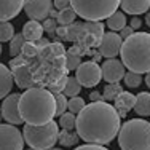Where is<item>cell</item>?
Instances as JSON below:
<instances>
[{"label": "cell", "instance_id": "obj_15", "mask_svg": "<svg viewBox=\"0 0 150 150\" xmlns=\"http://www.w3.org/2000/svg\"><path fill=\"white\" fill-rule=\"evenodd\" d=\"M43 24L38 23V21H27L23 26V32L21 34L24 35L26 42H32V43H37V42L42 40V35H43Z\"/></svg>", "mask_w": 150, "mask_h": 150}, {"label": "cell", "instance_id": "obj_6", "mask_svg": "<svg viewBox=\"0 0 150 150\" xmlns=\"http://www.w3.org/2000/svg\"><path fill=\"white\" fill-rule=\"evenodd\" d=\"M59 123L54 120L46 125L40 126H32V125H24L23 136L24 141L27 142L30 149L34 150H51L53 145L59 142Z\"/></svg>", "mask_w": 150, "mask_h": 150}, {"label": "cell", "instance_id": "obj_4", "mask_svg": "<svg viewBox=\"0 0 150 150\" xmlns=\"http://www.w3.org/2000/svg\"><path fill=\"white\" fill-rule=\"evenodd\" d=\"M121 150H150V123L142 118L128 120L118 134Z\"/></svg>", "mask_w": 150, "mask_h": 150}, {"label": "cell", "instance_id": "obj_25", "mask_svg": "<svg viewBox=\"0 0 150 150\" xmlns=\"http://www.w3.org/2000/svg\"><path fill=\"white\" fill-rule=\"evenodd\" d=\"M78 134L77 133H74V131H66V129H62L59 133V144L61 145H64V147H72V145L77 144V141H78Z\"/></svg>", "mask_w": 150, "mask_h": 150}, {"label": "cell", "instance_id": "obj_1", "mask_svg": "<svg viewBox=\"0 0 150 150\" xmlns=\"http://www.w3.org/2000/svg\"><path fill=\"white\" fill-rule=\"evenodd\" d=\"M121 118L113 105L105 101L86 104L77 117L75 133L81 141L94 145H107L120 134Z\"/></svg>", "mask_w": 150, "mask_h": 150}, {"label": "cell", "instance_id": "obj_26", "mask_svg": "<svg viewBox=\"0 0 150 150\" xmlns=\"http://www.w3.org/2000/svg\"><path fill=\"white\" fill-rule=\"evenodd\" d=\"M59 126L66 131H74L77 126V117L70 112H66L62 117H59Z\"/></svg>", "mask_w": 150, "mask_h": 150}, {"label": "cell", "instance_id": "obj_2", "mask_svg": "<svg viewBox=\"0 0 150 150\" xmlns=\"http://www.w3.org/2000/svg\"><path fill=\"white\" fill-rule=\"evenodd\" d=\"M19 112L26 125L40 126V125L50 123L56 117L54 94L43 86L29 88L21 93Z\"/></svg>", "mask_w": 150, "mask_h": 150}, {"label": "cell", "instance_id": "obj_7", "mask_svg": "<svg viewBox=\"0 0 150 150\" xmlns=\"http://www.w3.org/2000/svg\"><path fill=\"white\" fill-rule=\"evenodd\" d=\"M75 78L83 88H94L102 80V69L94 61H86L75 70Z\"/></svg>", "mask_w": 150, "mask_h": 150}, {"label": "cell", "instance_id": "obj_34", "mask_svg": "<svg viewBox=\"0 0 150 150\" xmlns=\"http://www.w3.org/2000/svg\"><path fill=\"white\" fill-rule=\"evenodd\" d=\"M81 56H77V54H70L67 53L66 54V66H67V70H77L80 67L81 61H80Z\"/></svg>", "mask_w": 150, "mask_h": 150}, {"label": "cell", "instance_id": "obj_32", "mask_svg": "<svg viewBox=\"0 0 150 150\" xmlns=\"http://www.w3.org/2000/svg\"><path fill=\"white\" fill-rule=\"evenodd\" d=\"M85 107H86V104H85V99L80 98V96L69 99V112L74 113V115H78V113H80Z\"/></svg>", "mask_w": 150, "mask_h": 150}, {"label": "cell", "instance_id": "obj_43", "mask_svg": "<svg viewBox=\"0 0 150 150\" xmlns=\"http://www.w3.org/2000/svg\"><path fill=\"white\" fill-rule=\"evenodd\" d=\"M145 23H147V26L150 27V16H147V18H145Z\"/></svg>", "mask_w": 150, "mask_h": 150}, {"label": "cell", "instance_id": "obj_8", "mask_svg": "<svg viewBox=\"0 0 150 150\" xmlns=\"http://www.w3.org/2000/svg\"><path fill=\"white\" fill-rule=\"evenodd\" d=\"M24 136L13 125H0V150H23Z\"/></svg>", "mask_w": 150, "mask_h": 150}, {"label": "cell", "instance_id": "obj_18", "mask_svg": "<svg viewBox=\"0 0 150 150\" xmlns=\"http://www.w3.org/2000/svg\"><path fill=\"white\" fill-rule=\"evenodd\" d=\"M13 81H15V78H13L11 69H8L6 66H3L0 62V99L10 96V91L13 88Z\"/></svg>", "mask_w": 150, "mask_h": 150}, {"label": "cell", "instance_id": "obj_40", "mask_svg": "<svg viewBox=\"0 0 150 150\" xmlns=\"http://www.w3.org/2000/svg\"><path fill=\"white\" fill-rule=\"evenodd\" d=\"M129 26H131V27H133V29H134V30H137V29H141V27H142V21H141V19H139V18H137V16H134V18H133V19H131V21H129Z\"/></svg>", "mask_w": 150, "mask_h": 150}, {"label": "cell", "instance_id": "obj_36", "mask_svg": "<svg viewBox=\"0 0 150 150\" xmlns=\"http://www.w3.org/2000/svg\"><path fill=\"white\" fill-rule=\"evenodd\" d=\"M51 51H53V56H54V58H64V56L67 54L66 50H64V46L61 45L59 42L51 43Z\"/></svg>", "mask_w": 150, "mask_h": 150}, {"label": "cell", "instance_id": "obj_29", "mask_svg": "<svg viewBox=\"0 0 150 150\" xmlns=\"http://www.w3.org/2000/svg\"><path fill=\"white\" fill-rule=\"evenodd\" d=\"M15 29L10 23H0V43L3 42H11L15 37Z\"/></svg>", "mask_w": 150, "mask_h": 150}, {"label": "cell", "instance_id": "obj_46", "mask_svg": "<svg viewBox=\"0 0 150 150\" xmlns=\"http://www.w3.org/2000/svg\"><path fill=\"white\" fill-rule=\"evenodd\" d=\"M51 150H62V149H51Z\"/></svg>", "mask_w": 150, "mask_h": 150}, {"label": "cell", "instance_id": "obj_23", "mask_svg": "<svg viewBox=\"0 0 150 150\" xmlns=\"http://www.w3.org/2000/svg\"><path fill=\"white\" fill-rule=\"evenodd\" d=\"M24 45H26V38H24V35L23 34H16L15 37H13V40L10 42V53H11L13 58L21 56Z\"/></svg>", "mask_w": 150, "mask_h": 150}, {"label": "cell", "instance_id": "obj_16", "mask_svg": "<svg viewBox=\"0 0 150 150\" xmlns=\"http://www.w3.org/2000/svg\"><path fill=\"white\" fill-rule=\"evenodd\" d=\"M134 104H136V96L129 91H123L118 98L115 99V105L113 107L117 109L120 118H123V117L128 115V112H129L131 109H134Z\"/></svg>", "mask_w": 150, "mask_h": 150}, {"label": "cell", "instance_id": "obj_37", "mask_svg": "<svg viewBox=\"0 0 150 150\" xmlns=\"http://www.w3.org/2000/svg\"><path fill=\"white\" fill-rule=\"evenodd\" d=\"M74 150H109L105 149L104 145H94V144H85V145H78L77 149Z\"/></svg>", "mask_w": 150, "mask_h": 150}, {"label": "cell", "instance_id": "obj_20", "mask_svg": "<svg viewBox=\"0 0 150 150\" xmlns=\"http://www.w3.org/2000/svg\"><path fill=\"white\" fill-rule=\"evenodd\" d=\"M83 29L93 38V40L96 42V45L99 46L102 37H104V26H102L101 23H85L83 24Z\"/></svg>", "mask_w": 150, "mask_h": 150}, {"label": "cell", "instance_id": "obj_11", "mask_svg": "<svg viewBox=\"0 0 150 150\" xmlns=\"http://www.w3.org/2000/svg\"><path fill=\"white\" fill-rule=\"evenodd\" d=\"M51 10H53L51 0H26V3H24V11L30 18V21L43 23L50 18Z\"/></svg>", "mask_w": 150, "mask_h": 150}, {"label": "cell", "instance_id": "obj_38", "mask_svg": "<svg viewBox=\"0 0 150 150\" xmlns=\"http://www.w3.org/2000/svg\"><path fill=\"white\" fill-rule=\"evenodd\" d=\"M70 6V0H54V8L58 11H62V10L69 8Z\"/></svg>", "mask_w": 150, "mask_h": 150}, {"label": "cell", "instance_id": "obj_13", "mask_svg": "<svg viewBox=\"0 0 150 150\" xmlns=\"http://www.w3.org/2000/svg\"><path fill=\"white\" fill-rule=\"evenodd\" d=\"M13 72V78H15L16 85L23 90H29V88H34L35 85V78H34V74L30 70V66L29 64H23V66H18L15 69H11Z\"/></svg>", "mask_w": 150, "mask_h": 150}, {"label": "cell", "instance_id": "obj_33", "mask_svg": "<svg viewBox=\"0 0 150 150\" xmlns=\"http://www.w3.org/2000/svg\"><path fill=\"white\" fill-rule=\"evenodd\" d=\"M81 30H83V24H80V23H74V24H70V26H67V37H66V40H70V42H77L78 40V37H80V34H81Z\"/></svg>", "mask_w": 150, "mask_h": 150}, {"label": "cell", "instance_id": "obj_19", "mask_svg": "<svg viewBox=\"0 0 150 150\" xmlns=\"http://www.w3.org/2000/svg\"><path fill=\"white\" fill-rule=\"evenodd\" d=\"M134 112L139 117H149L150 115V93L142 91L136 96Z\"/></svg>", "mask_w": 150, "mask_h": 150}, {"label": "cell", "instance_id": "obj_42", "mask_svg": "<svg viewBox=\"0 0 150 150\" xmlns=\"http://www.w3.org/2000/svg\"><path fill=\"white\" fill-rule=\"evenodd\" d=\"M145 83H147V86L150 88V72H149L147 75H145Z\"/></svg>", "mask_w": 150, "mask_h": 150}, {"label": "cell", "instance_id": "obj_45", "mask_svg": "<svg viewBox=\"0 0 150 150\" xmlns=\"http://www.w3.org/2000/svg\"><path fill=\"white\" fill-rule=\"evenodd\" d=\"M0 54H2V43H0Z\"/></svg>", "mask_w": 150, "mask_h": 150}, {"label": "cell", "instance_id": "obj_47", "mask_svg": "<svg viewBox=\"0 0 150 150\" xmlns=\"http://www.w3.org/2000/svg\"><path fill=\"white\" fill-rule=\"evenodd\" d=\"M0 112H2V104H0Z\"/></svg>", "mask_w": 150, "mask_h": 150}, {"label": "cell", "instance_id": "obj_39", "mask_svg": "<svg viewBox=\"0 0 150 150\" xmlns=\"http://www.w3.org/2000/svg\"><path fill=\"white\" fill-rule=\"evenodd\" d=\"M133 34H134V29H133V27H131V26H126V27H125L123 30L120 32V37L123 38V40H128V38H129V37H131V35H133Z\"/></svg>", "mask_w": 150, "mask_h": 150}, {"label": "cell", "instance_id": "obj_44", "mask_svg": "<svg viewBox=\"0 0 150 150\" xmlns=\"http://www.w3.org/2000/svg\"><path fill=\"white\" fill-rule=\"evenodd\" d=\"M2 118H3V115H2V113H0V125H2Z\"/></svg>", "mask_w": 150, "mask_h": 150}, {"label": "cell", "instance_id": "obj_5", "mask_svg": "<svg viewBox=\"0 0 150 150\" xmlns=\"http://www.w3.org/2000/svg\"><path fill=\"white\" fill-rule=\"evenodd\" d=\"M121 0H70V6L75 10L77 16L86 23H99L109 19L113 13L118 11Z\"/></svg>", "mask_w": 150, "mask_h": 150}, {"label": "cell", "instance_id": "obj_9", "mask_svg": "<svg viewBox=\"0 0 150 150\" xmlns=\"http://www.w3.org/2000/svg\"><path fill=\"white\" fill-rule=\"evenodd\" d=\"M123 38L117 32H107L102 37L101 43L98 46V51L102 58L107 59H115L117 54L121 53V46H123Z\"/></svg>", "mask_w": 150, "mask_h": 150}, {"label": "cell", "instance_id": "obj_30", "mask_svg": "<svg viewBox=\"0 0 150 150\" xmlns=\"http://www.w3.org/2000/svg\"><path fill=\"white\" fill-rule=\"evenodd\" d=\"M56 117H62L66 113V110L69 109V101H67L66 94H56Z\"/></svg>", "mask_w": 150, "mask_h": 150}, {"label": "cell", "instance_id": "obj_17", "mask_svg": "<svg viewBox=\"0 0 150 150\" xmlns=\"http://www.w3.org/2000/svg\"><path fill=\"white\" fill-rule=\"evenodd\" d=\"M121 10L128 15H144L150 10V0H121Z\"/></svg>", "mask_w": 150, "mask_h": 150}, {"label": "cell", "instance_id": "obj_35", "mask_svg": "<svg viewBox=\"0 0 150 150\" xmlns=\"http://www.w3.org/2000/svg\"><path fill=\"white\" fill-rule=\"evenodd\" d=\"M58 21L56 19H51V18H48L46 21H43V29L46 34L50 35H56V32H58Z\"/></svg>", "mask_w": 150, "mask_h": 150}, {"label": "cell", "instance_id": "obj_24", "mask_svg": "<svg viewBox=\"0 0 150 150\" xmlns=\"http://www.w3.org/2000/svg\"><path fill=\"white\" fill-rule=\"evenodd\" d=\"M81 91V85L78 83V80L75 77H69L67 78V83H66V88H64V93L62 94H66L67 98H77L78 93Z\"/></svg>", "mask_w": 150, "mask_h": 150}, {"label": "cell", "instance_id": "obj_27", "mask_svg": "<svg viewBox=\"0 0 150 150\" xmlns=\"http://www.w3.org/2000/svg\"><path fill=\"white\" fill-rule=\"evenodd\" d=\"M75 18H77V13H75V10L72 6H69V8L62 10V11H59V18H58V23L61 26H70V24H74Z\"/></svg>", "mask_w": 150, "mask_h": 150}, {"label": "cell", "instance_id": "obj_14", "mask_svg": "<svg viewBox=\"0 0 150 150\" xmlns=\"http://www.w3.org/2000/svg\"><path fill=\"white\" fill-rule=\"evenodd\" d=\"M26 0H0V23H8L24 8Z\"/></svg>", "mask_w": 150, "mask_h": 150}, {"label": "cell", "instance_id": "obj_12", "mask_svg": "<svg viewBox=\"0 0 150 150\" xmlns=\"http://www.w3.org/2000/svg\"><path fill=\"white\" fill-rule=\"evenodd\" d=\"M102 69V78L107 83H120V80H123L126 75V67L123 66V62L118 59H105L104 64L101 66Z\"/></svg>", "mask_w": 150, "mask_h": 150}, {"label": "cell", "instance_id": "obj_10", "mask_svg": "<svg viewBox=\"0 0 150 150\" xmlns=\"http://www.w3.org/2000/svg\"><path fill=\"white\" fill-rule=\"evenodd\" d=\"M19 99H21L19 93H13L8 98H5V101L2 102L3 120H6V123L13 125V126H18V125L24 123L23 117H21V112H19Z\"/></svg>", "mask_w": 150, "mask_h": 150}, {"label": "cell", "instance_id": "obj_48", "mask_svg": "<svg viewBox=\"0 0 150 150\" xmlns=\"http://www.w3.org/2000/svg\"><path fill=\"white\" fill-rule=\"evenodd\" d=\"M149 16H150V10H149Z\"/></svg>", "mask_w": 150, "mask_h": 150}, {"label": "cell", "instance_id": "obj_3", "mask_svg": "<svg viewBox=\"0 0 150 150\" xmlns=\"http://www.w3.org/2000/svg\"><path fill=\"white\" fill-rule=\"evenodd\" d=\"M121 62L129 72L145 74L150 72V34L134 32L121 46Z\"/></svg>", "mask_w": 150, "mask_h": 150}, {"label": "cell", "instance_id": "obj_28", "mask_svg": "<svg viewBox=\"0 0 150 150\" xmlns=\"http://www.w3.org/2000/svg\"><path fill=\"white\" fill-rule=\"evenodd\" d=\"M38 53H40V50H38L37 43H32V42H26V45H24L23 48V53H21V56H23L24 59L29 62V61L35 59L38 56Z\"/></svg>", "mask_w": 150, "mask_h": 150}, {"label": "cell", "instance_id": "obj_49", "mask_svg": "<svg viewBox=\"0 0 150 150\" xmlns=\"http://www.w3.org/2000/svg\"><path fill=\"white\" fill-rule=\"evenodd\" d=\"M29 150H34V149H29Z\"/></svg>", "mask_w": 150, "mask_h": 150}, {"label": "cell", "instance_id": "obj_22", "mask_svg": "<svg viewBox=\"0 0 150 150\" xmlns=\"http://www.w3.org/2000/svg\"><path fill=\"white\" fill-rule=\"evenodd\" d=\"M123 93V88H121L120 83H110L107 85L102 91V101H115L117 98Z\"/></svg>", "mask_w": 150, "mask_h": 150}, {"label": "cell", "instance_id": "obj_31", "mask_svg": "<svg viewBox=\"0 0 150 150\" xmlns=\"http://www.w3.org/2000/svg\"><path fill=\"white\" fill-rule=\"evenodd\" d=\"M123 81H125V85H126L128 88H137L139 85L142 83V75L128 70L126 75H125V78H123Z\"/></svg>", "mask_w": 150, "mask_h": 150}, {"label": "cell", "instance_id": "obj_41", "mask_svg": "<svg viewBox=\"0 0 150 150\" xmlns=\"http://www.w3.org/2000/svg\"><path fill=\"white\" fill-rule=\"evenodd\" d=\"M90 99H91V102L102 101V94H101L99 91H91V93H90Z\"/></svg>", "mask_w": 150, "mask_h": 150}, {"label": "cell", "instance_id": "obj_21", "mask_svg": "<svg viewBox=\"0 0 150 150\" xmlns=\"http://www.w3.org/2000/svg\"><path fill=\"white\" fill-rule=\"evenodd\" d=\"M107 27L110 29V32H121L126 27V16L123 11H117L107 19Z\"/></svg>", "mask_w": 150, "mask_h": 150}]
</instances>
